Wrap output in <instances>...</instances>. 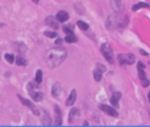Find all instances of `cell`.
Listing matches in <instances>:
<instances>
[{
    "label": "cell",
    "mask_w": 150,
    "mask_h": 127,
    "mask_svg": "<svg viewBox=\"0 0 150 127\" xmlns=\"http://www.w3.org/2000/svg\"><path fill=\"white\" fill-rule=\"evenodd\" d=\"M66 56H67L66 48L57 46V47L49 48L48 51L45 52V63L49 68H55L65 62Z\"/></svg>",
    "instance_id": "obj_1"
},
{
    "label": "cell",
    "mask_w": 150,
    "mask_h": 127,
    "mask_svg": "<svg viewBox=\"0 0 150 127\" xmlns=\"http://www.w3.org/2000/svg\"><path fill=\"white\" fill-rule=\"evenodd\" d=\"M128 24V17L126 16H121L120 13H115V14H111L108 18H107V27L109 30H113V29H123V27L126 26Z\"/></svg>",
    "instance_id": "obj_2"
},
{
    "label": "cell",
    "mask_w": 150,
    "mask_h": 127,
    "mask_svg": "<svg viewBox=\"0 0 150 127\" xmlns=\"http://www.w3.org/2000/svg\"><path fill=\"white\" fill-rule=\"evenodd\" d=\"M100 51H102L103 56L106 58V60L108 63H113V50L111 48L109 43H103L102 47H100Z\"/></svg>",
    "instance_id": "obj_3"
},
{
    "label": "cell",
    "mask_w": 150,
    "mask_h": 127,
    "mask_svg": "<svg viewBox=\"0 0 150 127\" xmlns=\"http://www.w3.org/2000/svg\"><path fill=\"white\" fill-rule=\"evenodd\" d=\"M28 92L31 93L32 98H33V101H36V102H40V101L44 100V94H42L41 92H38V90L34 88V84H32V82L28 84Z\"/></svg>",
    "instance_id": "obj_4"
},
{
    "label": "cell",
    "mask_w": 150,
    "mask_h": 127,
    "mask_svg": "<svg viewBox=\"0 0 150 127\" xmlns=\"http://www.w3.org/2000/svg\"><path fill=\"white\" fill-rule=\"evenodd\" d=\"M137 68H138V76H140V80H141V84H142V86H149L150 81L149 79L146 77V73H145V65H143V63H138L137 64Z\"/></svg>",
    "instance_id": "obj_5"
},
{
    "label": "cell",
    "mask_w": 150,
    "mask_h": 127,
    "mask_svg": "<svg viewBox=\"0 0 150 127\" xmlns=\"http://www.w3.org/2000/svg\"><path fill=\"white\" fill-rule=\"evenodd\" d=\"M117 59L121 64H133L136 62V58L133 54H119Z\"/></svg>",
    "instance_id": "obj_6"
},
{
    "label": "cell",
    "mask_w": 150,
    "mask_h": 127,
    "mask_svg": "<svg viewBox=\"0 0 150 127\" xmlns=\"http://www.w3.org/2000/svg\"><path fill=\"white\" fill-rule=\"evenodd\" d=\"M19 100H20L21 102L24 103L25 106H28V107H29V109H31L32 111H33V114H34V115H41V113H40V110H38L37 107L34 106V105H33V103H32V102H29V101H28V100H25L24 97L19 96Z\"/></svg>",
    "instance_id": "obj_7"
},
{
    "label": "cell",
    "mask_w": 150,
    "mask_h": 127,
    "mask_svg": "<svg viewBox=\"0 0 150 127\" xmlns=\"http://www.w3.org/2000/svg\"><path fill=\"white\" fill-rule=\"evenodd\" d=\"M45 24L50 26L51 29H58L59 27V21L57 17H53V16H48L46 20H45Z\"/></svg>",
    "instance_id": "obj_8"
},
{
    "label": "cell",
    "mask_w": 150,
    "mask_h": 127,
    "mask_svg": "<svg viewBox=\"0 0 150 127\" xmlns=\"http://www.w3.org/2000/svg\"><path fill=\"white\" fill-rule=\"evenodd\" d=\"M99 109L102 110V111H104L106 114L111 115V117H117V115H119V113L116 111V109H113L112 106H108V105H100Z\"/></svg>",
    "instance_id": "obj_9"
},
{
    "label": "cell",
    "mask_w": 150,
    "mask_h": 127,
    "mask_svg": "<svg viewBox=\"0 0 150 127\" xmlns=\"http://www.w3.org/2000/svg\"><path fill=\"white\" fill-rule=\"evenodd\" d=\"M51 94L55 97V98H59L62 94V85L61 82H54V85H53V88H51Z\"/></svg>",
    "instance_id": "obj_10"
},
{
    "label": "cell",
    "mask_w": 150,
    "mask_h": 127,
    "mask_svg": "<svg viewBox=\"0 0 150 127\" xmlns=\"http://www.w3.org/2000/svg\"><path fill=\"white\" fill-rule=\"evenodd\" d=\"M111 5H112L113 10L117 12V13H120V12L123 10V7H124L123 0H111Z\"/></svg>",
    "instance_id": "obj_11"
},
{
    "label": "cell",
    "mask_w": 150,
    "mask_h": 127,
    "mask_svg": "<svg viewBox=\"0 0 150 127\" xmlns=\"http://www.w3.org/2000/svg\"><path fill=\"white\" fill-rule=\"evenodd\" d=\"M54 111H55V122L54 124L55 126H61L62 124V113H61V109H59L58 105L54 106Z\"/></svg>",
    "instance_id": "obj_12"
},
{
    "label": "cell",
    "mask_w": 150,
    "mask_h": 127,
    "mask_svg": "<svg viewBox=\"0 0 150 127\" xmlns=\"http://www.w3.org/2000/svg\"><path fill=\"white\" fill-rule=\"evenodd\" d=\"M41 118H42V124L44 126H50L51 124V118L46 110H42L41 111Z\"/></svg>",
    "instance_id": "obj_13"
},
{
    "label": "cell",
    "mask_w": 150,
    "mask_h": 127,
    "mask_svg": "<svg viewBox=\"0 0 150 127\" xmlns=\"http://www.w3.org/2000/svg\"><path fill=\"white\" fill-rule=\"evenodd\" d=\"M75 101H76V90L72 89L71 93H70V96H68V98H67V101H66V105H67V106H72L75 103Z\"/></svg>",
    "instance_id": "obj_14"
},
{
    "label": "cell",
    "mask_w": 150,
    "mask_h": 127,
    "mask_svg": "<svg viewBox=\"0 0 150 127\" xmlns=\"http://www.w3.org/2000/svg\"><path fill=\"white\" fill-rule=\"evenodd\" d=\"M80 117V111H79V109H71V111H70V115H68V120H70V123H72L76 118Z\"/></svg>",
    "instance_id": "obj_15"
},
{
    "label": "cell",
    "mask_w": 150,
    "mask_h": 127,
    "mask_svg": "<svg viewBox=\"0 0 150 127\" xmlns=\"http://www.w3.org/2000/svg\"><path fill=\"white\" fill-rule=\"evenodd\" d=\"M121 98V93L120 92H113V96L111 97V103H112L115 107L119 106V100Z\"/></svg>",
    "instance_id": "obj_16"
},
{
    "label": "cell",
    "mask_w": 150,
    "mask_h": 127,
    "mask_svg": "<svg viewBox=\"0 0 150 127\" xmlns=\"http://www.w3.org/2000/svg\"><path fill=\"white\" fill-rule=\"evenodd\" d=\"M55 17L58 18L59 22H66V21L68 20V13H67V12H65V10H59Z\"/></svg>",
    "instance_id": "obj_17"
},
{
    "label": "cell",
    "mask_w": 150,
    "mask_h": 127,
    "mask_svg": "<svg viewBox=\"0 0 150 127\" xmlns=\"http://www.w3.org/2000/svg\"><path fill=\"white\" fill-rule=\"evenodd\" d=\"M141 8H150V5L147 3H138V4H134L133 7H132V10L136 12V10L141 9Z\"/></svg>",
    "instance_id": "obj_18"
},
{
    "label": "cell",
    "mask_w": 150,
    "mask_h": 127,
    "mask_svg": "<svg viewBox=\"0 0 150 127\" xmlns=\"http://www.w3.org/2000/svg\"><path fill=\"white\" fill-rule=\"evenodd\" d=\"M65 41L67 42V43H75V42L78 41V38L74 35V33H71V34H67V35H66Z\"/></svg>",
    "instance_id": "obj_19"
},
{
    "label": "cell",
    "mask_w": 150,
    "mask_h": 127,
    "mask_svg": "<svg viewBox=\"0 0 150 127\" xmlns=\"http://www.w3.org/2000/svg\"><path fill=\"white\" fill-rule=\"evenodd\" d=\"M34 81H36V84H41L42 82V71L41 69H37L36 77H34Z\"/></svg>",
    "instance_id": "obj_20"
},
{
    "label": "cell",
    "mask_w": 150,
    "mask_h": 127,
    "mask_svg": "<svg viewBox=\"0 0 150 127\" xmlns=\"http://www.w3.org/2000/svg\"><path fill=\"white\" fill-rule=\"evenodd\" d=\"M76 25H78V26L80 27L82 30H84V31H87V30L90 29V25H88V24H86L84 21H82V20H79L78 22H76Z\"/></svg>",
    "instance_id": "obj_21"
},
{
    "label": "cell",
    "mask_w": 150,
    "mask_h": 127,
    "mask_svg": "<svg viewBox=\"0 0 150 127\" xmlns=\"http://www.w3.org/2000/svg\"><path fill=\"white\" fill-rule=\"evenodd\" d=\"M102 76H103V72H102V71H99L98 68H96L95 71H94V77H95L96 81H100V80H102Z\"/></svg>",
    "instance_id": "obj_22"
},
{
    "label": "cell",
    "mask_w": 150,
    "mask_h": 127,
    "mask_svg": "<svg viewBox=\"0 0 150 127\" xmlns=\"http://www.w3.org/2000/svg\"><path fill=\"white\" fill-rule=\"evenodd\" d=\"M16 63H17V65H25L27 64V59H25L24 56H17Z\"/></svg>",
    "instance_id": "obj_23"
},
{
    "label": "cell",
    "mask_w": 150,
    "mask_h": 127,
    "mask_svg": "<svg viewBox=\"0 0 150 127\" xmlns=\"http://www.w3.org/2000/svg\"><path fill=\"white\" fill-rule=\"evenodd\" d=\"M4 58H5V60H7L8 63H13L15 60H16V58H15L12 54H5V56H4Z\"/></svg>",
    "instance_id": "obj_24"
},
{
    "label": "cell",
    "mask_w": 150,
    "mask_h": 127,
    "mask_svg": "<svg viewBox=\"0 0 150 127\" xmlns=\"http://www.w3.org/2000/svg\"><path fill=\"white\" fill-rule=\"evenodd\" d=\"M44 34L45 35H46V37H49V38H55V37H57V33H55V31H45V33H44Z\"/></svg>",
    "instance_id": "obj_25"
},
{
    "label": "cell",
    "mask_w": 150,
    "mask_h": 127,
    "mask_svg": "<svg viewBox=\"0 0 150 127\" xmlns=\"http://www.w3.org/2000/svg\"><path fill=\"white\" fill-rule=\"evenodd\" d=\"M96 68L99 69V71H102L103 73H104V72H106V71H107V68H106V65H103L102 63H98V64H96Z\"/></svg>",
    "instance_id": "obj_26"
},
{
    "label": "cell",
    "mask_w": 150,
    "mask_h": 127,
    "mask_svg": "<svg viewBox=\"0 0 150 127\" xmlns=\"http://www.w3.org/2000/svg\"><path fill=\"white\" fill-rule=\"evenodd\" d=\"M63 30H65L66 34H71L72 33V26H63Z\"/></svg>",
    "instance_id": "obj_27"
},
{
    "label": "cell",
    "mask_w": 150,
    "mask_h": 127,
    "mask_svg": "<svg viewBox=\"0 0 150 127\" xmlns=\"http://www.w3.org/2000/svg\"><path fill=\"white\" fill-rule=\"evenodd\" d=\"M62 41H63V39H61V38H58V39H57V42H55V45L57 46H59L62 43Z\"/></svg>",
    "instance_id": "obj_28"
},
{
    "label": "cell",
    "mask_w": 150,
    "mask_h": 127,
    "mask_svg": "<svg viewBox=\"0 0 150 127\" xmlns=\"http://www.w3.org/2000/svg\"><path fill=\"white\" fill-rule=\"evenodd\" d=\"M38 1H40V0H33V3H38Z\"/></svg>",
    "instance_id": "obj_29"
},
{
    "label": "cell",
    "mask_w": 150,
    "mask_h": 127,
    "mask_svg": "<svg viewBox=\"0 0 150 127\" xmlns=\"http://www.w3.org/2000/svg\"><path fill=\"white\" fill-rule=\"evenodd\" d=\"M147 97H149V102H150V92H149V96H147Z\"/></svg>",
    "instance_id": "obj_30"
},
{
    "label": "cell",
    "mask_w": 150,
    "mask_h": 127,
    "mask_svg": "<svg viewBox=\"0 0 150 127\" xmlns=\"http://www.w3.org/2000/svg\"><path fill=\"white\" fill-rule=\"evenodd\" d=\"M149 115H150V110H149Z\"/></svg>",
    "instance_id": "obj_31"
}]
</instances>
